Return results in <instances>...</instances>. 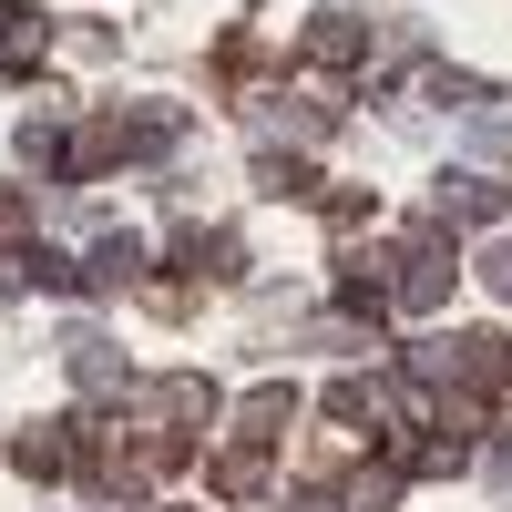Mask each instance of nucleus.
<instances>
[{
    "label": "nucleus",
    "mask_w": 512,
    "mask_h": 512,
    "mask_svg": "<svg viewBox=\"0 0 512 512\" xmlns=\"http://www.w3.org/2000/svg\"><path fill=\"white\" fill-rule=\"evenodd\" d=\"M11 461H21L31 482H62L72 461H82V420H41V431H31V441H21Z\"/></svg>",
    "instance_id": "obj_1"
},
{
    "label": "nucleus",
    "mask_w": 512,
    "mask_h": 512,
    "mask_svg": "<svg viewBox=\"0 0 512 512\" xmlns=\"http://www.w3.org/2000/svg\"><path fill=\"white\" fill-rule=\"evenodd\" d=\"M400 267H410V277H400V297H410V308H441V287H451V246H441V236H420Z\"/></svg>",
    "instance_id": "obj_2"
},
{
    "label": "nucleus",
    "mask_w": 512,
    "mask_h": 512,
    "mask_svg": "<svg viewBox=\"0 0 512 512\" xmlns=\"http://www.w3.org/2000/svg\"><path fill=\"white\" fill-rule=\"evenodd\" d=\"M134 267H144V246H134V236H103L82 277H93V287H134Z\"/></svg>",
    "instance_id": "obj_3"
},
{
    "label": "nucleus",
    "mask_w": 512,
    "mask_h": 512,
    "mask_svg": "<svg viewBox=\"0 0 512 512\" xmlns=\"http://www.w3.org/2000/svg\"><path fill=\"white\" fill-rule=\"evenodd\" d=\"M236 420H246V431H256V441H277V431H287V420H297V390H256V400H246Z\"/></svg>",
    "instance_id": "obj_4"
},
{
    "label": "nucleus",
    "mask_w": 512,
    "mask_h": 512,
    "mask_svg": "<svg viewBox=\"0 0 512 512\" xmlns=\"http://www.w3.org/2000/svg\"><path fill=\"white\" fill-rule=\"evenodd\" d=\"M31 226V195H0V236H21Z\"/></svg>",
    "instance_id": "obj_5"
},
{
    "label": "nucleus",
    "mask_w": 512,
    "mask_h": 512,
    "mask_svg": "<svg viewBox=\"0 0 512 512\" xmlns=\"http://www.w3.org/2000/svg\"><path fill=\"white\" fill-rule=\"evenodd\" d=\"M11 287H31V256H0V297H11Z\"/></svg>",
    "instance_id": "obj_6"
},
{
    "label": "nucleus",
    "mask_w": 512,
    "mask_h": 512,
    "mask_svg": "<svg viewBox=\"0 0 512 512\" xmlns=\"http://www.w3.org/2000/svg\"><path fill=\"white\" fill-rule=\"evenodd\" d=\"M0 21H11V11H0Z\"/></svg>",
    "instance_id": "obj_7"
}]
</instances>
